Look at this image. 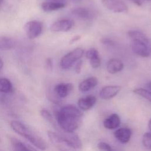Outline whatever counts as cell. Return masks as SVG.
Returning <instances> with one entry per match:
<instances>
[{
	"label": "cell",
	"mask_w": 151,
	"mask_h": 151,
	"mask_svg": "<svg viewBox=\"0 0 151 151\" xmlns=\"http://www.w3.org/2000/svg\"><path fill=\"white\" fill-rule=\"evenodd\" d=\"M12 91V84L10 80L6 78H0V92L8 93Z\"/></svg>",
	"instance_id": "cell-21"
},
{
	"label": "cell",
	"mask_w": 151,
	"mask_h": 151,
	"mask_svg": "<svg viewBox=\"0 0 151 151\" xmlns=\"http://www.w3.org/2000/svg\"><path fill=\"white\" fill-rule=\"evenodd\" d=\"M65 6V3L56 2L52 1L44 2L41 4V8L45 12H51L56 11L61 8H64Z\"/></svg>",
	"instance_id": "cell-17"
},
{
	"label": "cell",
	"mask_w": 151,
	"mask_h": 151,
	"mask_svg": "<svg viewBox=\"0 0 151 151\" xmlns=\"http://www.w3.org/2000/svg\"><path fill=\"white\" fill-rule=\"evenodd\" d=\"M98 84V79L95 77H88L81 81L78 86V88L81 92H86L93 88Z\"/></svg>",
	"instance_id": "cell-14"
},
{
	"label": "cell",
	"mask_w": 151,
	"mask_h": 151,
	"mask_svg": "<svg viewBox=\"0 0 151 151\" xmlns=\"http://www.w3.org/2000/svg\"><path fill=\"white\" fill-rule=\"evenodd\" d=\"M15 40L9 37L1 36L0 37V50H9L12 49L15 46Z\"/></svg>",
	"instance_id": "cell-19"
},
{
	"label": "cell",
	"mask_w": 151,
	"mask_h": 151,
	"mask_svg": "<svg viewBox=\"0 0 151 151\" xmlns=\"http://www.w3.org/2000/svg\"><path fill=\"white\" fill-rule=\"evenodd\" d=\"M132 132L129 128L123 127L116 130L114 132V137L122 143H127L131 137Z\"/></svg>",
	"instance_id": "cell-11"
},
{
	"label": "cell",
	"mask_w": 151,
	"mask_h": 151,
	"mask_svg": "<svg viewBox=\"0 0 151 151\" xmlns=\"http://www.w3.org/2000/svg\"><path fill=\"white\" fill-rule=\"evenodd\" d=\"M146 87L149 90L151 91V81L147 83V84H146Z\"/></svg>",
	"instance_id": "cell-35"
},
{
	"label": "cell",
	"mask_w": 151,
	"mask_h": 151,
	"mask_svg": "<svg viewBox=\"0 0 151 151\" xmlns=\"http://www.w3.org/2000/svg\"><path fill=\"white\" fill-rule=\"evenodd\" d=\"M146 1H151V0H146Z\"/></svg>",
	"instance_id": "cell-38"
},
{
	"label": "cell",
	"mask_w": 151,
	"mask_h": 151,
	"mask_svg": "<svg viewBox=\"0 0 151 151\" xmlns=\"http://www.w3.org/2000/svg\"><path fill=\"white\" fill-rule=\"evenodd\" d=\"M82 65H83V61L79 60L77 63L76 64V66L75 67V71L77 74H79L81 72Z\"/></svg>",
	"instance_id": "cell-30"
},
{
	"label": "cell",
	"mask_w": 151,
	"mask_h": 151,
	"mask_svg": "<svg viewBox=\"0 0 151 151\" xmlns=\"http://www.w3.org/2000/svg\"><path fill=\"white\" fill-rule=\"evenodd\" d=\"M10 125L15 133L26 139L35 147L41 150L47 149V145L45 141L22 123L17 120H12Z\"/></svg>",
	"instance_id": "cell-2"
},
{
	"label": "cell",
	"mask_w": 151,
	"mask_h": 151,
	"mask_svg": "<svg viewBox=\"0 0 151 151\" xmlns=\"http://www.w3.org/2000/svg\"><path fill=\"white\" fill-rule=\"evenodd\" d=\"M45 67L49 71H51L52 70V61L51 58H48L45 61Z\"/></svg>",
	"instance_id": "cell-28"
},
{
	"label": "cell",
	"mask_w": 151,
	"mask_h": 151,
	"mask_svg": "<svg viewBox=\"0 0 151 151\" xmlns=\"http://www.w3.org/2000/svg\"><path fill=\"white\" fill-rule=\"evenodd\" d=\"M10 142L12 149L14 150H35L34 148L26 145L25 143L22 142L21 140L16 139L15 137L10 138Z\"/></svg>",
	"instance_id": "cell-18"
},
{
	"label": "cell",
	"mask_w": 151,
	"mask_h": 151,
	"mask_svg": "<svg viewBox=\"0 0 151 151\" xmlns=\"http://www.w3.org/2000/svg\"><path fill=\"white\" fill-rule=\"evenodd\" d=\"M101 42L103 44H104L105 45H111L112 46L114 44V42L111 40H110L109 38H102L101 40Z\"/></svg>",
	"instance_id": "cell-29"
},
{
	"label": "cell",
	"mask_w": 151,
	"mask_h": 151,
	"mask_svg": "<svg viewBox=\"0 0 151 151\" xmlns=\"http://www.w3.org/2000/svg\"><path fill=\"white\" fill-rule=\"evenodd\" d=\"M50 1L52 2H61V3H65V0H49Z\"/></svg>",
	"instance_id": "cell-34"
},
{
	"label": "cell",
	"mask_w": 151,
	"mask_h": 151,
	"mask_svg": "<svg viewBox=\"0 0 151 151\" xmlns=\"http://www.w3.org/2000/svg\"><path fill=\"white\" fill-rule=\"evenodd\" d=\"M48 137L51 143L60 150L70 149L68 140L65 137V133L61 134L52 131H48Z\"/></svg>",
	"instance_id": "cell-5"
},
{
	"label": "cell",
	"mask_w": 151,
	"mask_h": 151,
	"mask_svg": "<svg viewBox=\"0 0 151 151\" xmlns=\"http://www.w3.org/2000/svg\"><path fill=\"white\" fill-rule=\"evenodd\" d=\"M142 143L146 149L151 150V133L147 132L143 134Z\"/></svg>",
	"instance_id": "cell-23"
},
{
	"label": "cell",
	"mask_w": 151,
	"mask_h": 151,
	"mask_svg": "<svg viewBox=\"0 0 151 151\" xmlns=\"http://www.w3.org/2000/svg\"><path fill=\"white\" fill-rule=\"evenodd\" d=\"M148 127H149V129H150V130L151 131V119H150V120L149 121V123H148Z\"/></svg>",
	"instance_id": "cell-36"
},
{
	"label": "cell",
	"mask_w": 151,
	"mask_h": 151,
	"mask_svg": "<svg viewBox=\"0 0 151 151\" xmlns=\"http://www.w3.org/2000/svg\"><path fill=\"white\" fill-rule=\"evenodd\" d=\"M132 2H133L134 4H136L137 6H141L142 4V0H129Z\"/></svg>",
	"instance_id": "cell-32"
},
{
	"label": "cell",
	"mask_w": 151,
	"mask_h": 151,
	"mask_svg": "<svg viewBox=\"0 0 151 151\" xmlns=\"http://www.w3.org/2000/svg\"><path fill=\"white\" fill-rule=\"evenodd\" d=\"M128 36L133 41H142L146 44H149V40L147 36L143 32L137 30H130L127 32Z\"/></svg>",
	"instance_id": "cell-20"
},
{
	"label": "cell",
	"mask_w": 151,
	"mask_h": 151,
	"mask_svg": "<svg viewBox=\"0 0 151 151\" xmlns=\"http://www.w3.org/2000/svg\"><path fill=\"white\" fill-rule=\"evenodd\" d=\"M97 99L94 96H88L85 97L80 98L78 101L79 108L84 111L90 109L95 104Z\"/></svg>",
	"instance_id": "cell-12"
},
{
	"label": "cell",
	"mask_w": 151,
	"mask_h": 151,
	"mask_svg": "<svg viewBox=\"0 0 151 151\" xmlns=\"http://www.w3.org/2000/svg\"><path fill=\"white\" fill-rule=\"evenodd\" d=\"M121 90V87L119 86H105L100 91V98L108 100L116 96Z\"/></svg>",
	"instance_id": "cell-8"
},
{
	"label": "cell",
	"mask_w": 151,
	"mask_h": 151,
	"mask_svg": "<svg viewBox=\"0 0 151 151\" xmlns=\"http://www.w3.org/2000/svg\"><path fill=\"white\" fill-rule=\"evenodd\" d=\"M2 2V0H0V4H1V2Z\"/></svg>",
	"instance_id": "cell-37"
},
{
	"label": "cell",
	"mask_w": 151,
	"mask_h": 151,
	"mask_svg": "<svg viewBox=\"0 0 151 151\" xmlns=\"http://www.w3.org/2000/svg\"><path fill=\"white\" fill-rule=\"evenodd\" d=\"M150 52H151V50H150Z\"/></svg>",
	"instance_id": "cell-39"
},
{
	"label": "cell",
	"mask_w": 151,
	"mask_h": 151,
	"mask_svg": "<svg viewBox=\"0 0 151 151\" xmlns=\"http://www.w3.org/2000/svg\"><path fill=\"white\" fill-rule=\"evenodd\" d=\"M83 113L77 107L67 105L55 111V117L59 127L63 132H74L80 126Z\"/></svg>",
	"instance_id": "cell-1"
},
{
	"label": "cell",
	"mask_w": 151,
	"mask_h": 151,
	"mask_svg": "<svg viewBox=\"0 0 151 151\" xmlns=\"http://www.w3.org/2000/svg\"><path fill=\"white\" fill-rule=\"evenodd\" d=\"M123 67L124 65L121 60L117 58H112L107 62L106 69L109 73L116 74L122 71Z\"/></svg>",
	"instance_id": "cell-13"
},
{
	"label": "cell",
	"mask_w": 151,
	"mask_h": 151,
	"mask_svg": "<svg viewBox=\"0 0 151 151\" xmlns=\"http://www.w3.org/2000/svg\"><path fill=\"white\" fill-rule=\"evenodd\" d=\"M73 89V85L71 83H60L57 84L54 88L55 94L60 98H65Z\"/></svg>",
	"instance_id": "cell-10"
},
{
	"label": "cell",
	"mask_w": 151,
	"mask_h": 151,
	"mask_svg": "<svg viewBox=\"0 0 151 151\" xmlns=\"http://www.w3.org/2000/svg\"><path fill=\"white\" fill-rule=\"evenodd\" d=\"M120 124V119L117 114H112L107 118H106L103 125L105 128L107 129H114L119 126Z\"/></svg>",
	"instance_id": "cell-15"
},
{
	"label": "cell",
	"mask_w": 151,
	"mask_h": 151,
	"mask_svg": "<svg viewBox=\"0 0 151 151\" xmlns=\"http://www.w3.org/2000/svg\"><path fill=\"white\" fill-rule=\"evenodd\" d=\"M97 147L100 150H108V151H110L112 150L113 149L111 148V146L109 145L108 143H105V142H100L97 144Z\"/></svg>",
	"instance_id": "cell-27"
},
{
	"label": "cell",
	"mask_w": 151,
	"mask_h": 151,
	"mask_svg": "<svg viewBox=\"0 0 151 151\" xmlns=\"http://www.w3.org/2000/svg\"><path fill=\"white\" fill-rule=\"evenodd\" d=\"M132 50L135 54L142 57H147L150 54L147 44L140 41H133Z\"/></svg>",
	"instance_id": "cell-9"
},
{
	"label": "cell",
	"mask_w": 151,
	"mask_h": 151,
	"mask_svg": "<svg viewBox=\"0 0 151 151\" xmlns=\"http://www.w3.org/2000/svg\"><path fill=\"white\" fill-rule=\"evenodd\" d=\"M42 23L40 21L34 20L27 22L24 27L25 32L29 39L32 40L38 37L42 31Z\"/></svg>",
	"instance_id": "cell-4"
},
{
	"label": "cell",
	"mask_w": 151,
	"mask_h": 151,
	"mask_svg": "<svg viewBox=\"0 0 151 151\" xmlns=\"http://www.w3.org/2000/svg\"><path fill=\"white\" fill-rule=\"evenodd\" d=\"M91 66L94 68H98L101 64V60L99 55L92 57L89 60Z\"/></svg>",
	"instance_id": "cell-25"
},
{
	"label": "cell",
	"mask_w": 151,
	"mask_h": 151,
	"mask_svg": "<svg viewBox=\"0 0 151 151\" xmlns=\"http://www.w3.org/2000/svg\"><path fill=\"white\" fill-rule=\"evenodd\" d=\"M73 25L74 22L71 19H60L51 25L50 29L53 32H67L71 29Z\"/></svg>",
	"instance_id": "cell-7"
},
{
	"label": "cell",
	"mask_w": 151,
	"mask_h": 151,
	"mask_svg": "<svg viewBox=\"0 0 151 151\" xmlns=\"http://www.w3.org/2000/svg\"><path fill=\"white\" fill-rule=\"evenodd\" d=\"M102 4L108 9L113 12H127L128 8L127 5L121 0H101Z\"/></svg>",
	"instance_id": "cell-6"
},
{
	"label": "cell",
	"mask_w": 151,
	"mask_h": 151,
	"mask_svg": "<svg viewBox=\"0 0 151 151\" xmlns=\"http://www.w3.org/2000/svg\"><path fill=\"white\" fill-rule=\"evenodd\" d=\"M71 13L76 17L83 20H88L92 18L91 12L86 8L78 7L74 8Z\"/></svg>",
	"instance_id": "cell-16"
},
{
	"label": "cell",
	"mask_w": 151,
	"mask_h": 151,
	"mask_svg": "<svg viewBox=\"0 0 151 151\" xmlns=\"http://www.w3.org/2000/svg\"><path fill=\"white\" fill-rule=\"evenodd\" d=\"M84 54V50L76 48L74 50L64 55L60 61V66L63 69H68L77 61H78Z\"/></svg>",
	"instance_id": "cell-3"
},
{
	"label": "cell",
	"mask_w": 151,
	"mask_h": 151,
	"mask_svg": "<svg viewBox=\"0 0 151 151\" xmlns=\"http://www.w3.org/2000/svg\"><path fill=\"white\" fill-rule=\"evenodd\" d=\"M3 65H4V63H3L2 58L0 56V71L2 70V68L3 67Z\"/></svg>",
	"instance_id": "cell-33"
},
{
	"label": "cell",
	"mask_w": 151,
	"mask_h": 151,
	"mask_svg": "<svg viewBox=\"0 0 151 151\" xmlns=\"http://www.w3.org/2000/svg\"><path fill=\"white\" fill-rule=\"evenodd\" d=\"M133 92L138 96L146 99L147 100L151 102V91L142 88H137L133 90Z\"/></svg>",
	"instance_id": "cell-22"
},
{
	"label": "cell",
	"mask_w": 151,
	"mask_h": 151,
	"mask_svg": "<svg viewBox=\"0 0 151 151\" xmlns=\"http://www.w3.org/2000/svg\"><path fill=\"white\" fill-rule=\"evenodd\" d=\"M40 114L41 115V116L47 122H48L52 124H54V118L52 116L51 114L47 110L45 109H42L40 111Z\"/></svg>",
	"instance_id": "cell-24"
},
{
	"label": "cell",
	"mask_w": 151,
	"mask_h": 151,
	"mask_svg": "<svg viewBox=\"0 0 151 151\" xmlns=\"http://www.w3.org/2000/svg\"><path fill=\"white\" fill-rule=\"evenodd\" d=\"M81 38V36L79 35H76L74 36V37H73L71 40L70 41V44H72L73 43H74L75 42L77 41L78 40H79Z\"/></svg>",
	"instance_id": "cell-31"
},
{
	"label": "cell",
	"mask_w": 151,
	"mask_h": 151,
	"mask_svg": "<svg viewBox=\"0 0 151 151\" xmlns=\"http://www.w3.org/2000/svg\"><path fill=\"white\" fill-rule=\"evenodd\" d=\"M99 52L98 51L94 48H91L90 49H89L88 50H87L86 52L85 55L86 58H87L88 60H90V58H91L93 57H95L96 55H99Z\"/></svg>",
	"instance_id": "cell-26"
}]
</instances>
